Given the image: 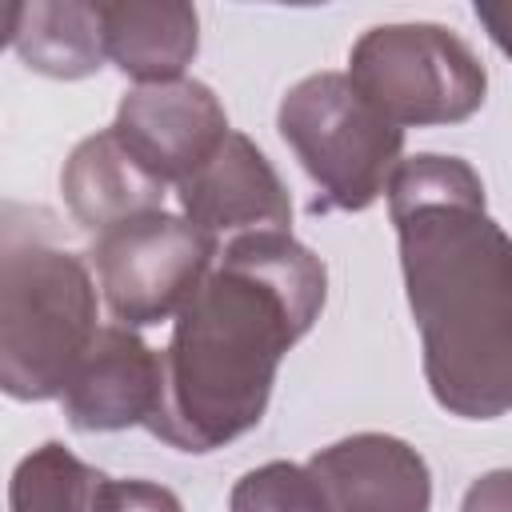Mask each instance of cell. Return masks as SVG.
<instances>
[{"instance_id": "cell-1", "label": "cell", "mask_w": 512, "mask_h": 512, "mask_svg": "<svg viewBox=\"0 0 512 512\" xmlns=\"http://www.w3.org/2000/svg\"><path fill=\"white\" fill-rule=\"evenodd\" d=\"M324 260L284 228L232 236L172 320L164 404L148 432L180 452H212L252 432L280 360L320 320Z\"/></svg>"}, {"instance_id": "cell-2", "label": "cell", "mask_w": 512, "mask_h": 512, "mask_svg": "<svg viewBox=\"0 0 512 512\" xmlns=\"http://www.w3.org/2000/svg\"><path fill=\"white\" fill-rule=\"evenodd\" d=\"M424 380L460 420L512 408V236L488 216L484 192L392 208Z\"/></svg>"}, {"instance_id": "cell-3", "label": "cell", "mask_w": 512, "mask_h": 512, "mask_svg": "<svg viewBox=\"0 0 512 512\" xmlns=\"http://www.w3.org/2000/svg\"><path fill=\"white\" fill-rule=\"evenodd\" d=\"M32 220V208L4 204L0 384L12 400L64 396L100 332L92 264Z\"/></svg>"}, {"instance_id": "cell-4", "label": "cell", "mask_w": 512, "mask_h": 512, "mask_svg": "<svg viewBox=\"0 0 512 512\" xmlns=\"http://www.w3.org/2000/svg\"><path fill=\"white\" fill-rule=\"evenodd\" d=\"M276 128L316 184V208L364 212L388 192L404 160V128L384 120L348 80V72H312L296 80L280 108Z\"/></svg>"}, {"instance_id": "cell-5", "label": "cell", "mask_w": 512, "mask_h": 512, "mask_svg": "<svg viewBox=\"0 0 512 512\" xmlns=\"http://www.w3.org/2000/svg\"><path fill=\"white\" fill-rule=\"evenodd\" d=\"M348 80L396 128L460 124L480 112L488 72L444 24H376L348 52Z\"/></svg>"}, {"instance_id": "cell-6", "label": "cell", "mask_w": 512, "mask_h": 512, "mask_svg": "<svg viewBox=\"0 0 512 512\" xmlns=\"http://www.w3.org/2000/svg\"><path fill=\"white\" fill-rule=\"evenodd\" d=\"M216 260L220 240L164 208L100 232L88 252L100 296L124 328L176 320Z\"/></svg>"}, {"instance_id": "cell-7", "label": "cell", "mask_w": 512, "mask_h": 512, "mask_svg": "<svg viewBox=\"0 0 512 512\" xmlns=\"http://www.w3.org/2000/svg\"><path fill=\"white\" fill-rule=\"evenodd\" d=\"M112 132L156 180L176 188L196 176L232 136L224 104L208 84L192 76L136 84L132 92H124Z\"/></svg>"}, {"instance_id": "cell-8", "label": "cell", "mask_w": 512, "mask_h": 512, "mask_svg": "<svg viewBox=\"0 0 512 512\" xmlns=\"http://www.w3.org/2000/svg\"><path fill=\"white\" fill-rule=\"evenodd\" d=\"M60 404L76 432H120L132 424L148 428L164 404V356L148 348L136 328L104 324L72 372Z\"/></svg>"}, {"instance_id": "cell-9", "label": "cell", "mask_w": 512, "mask_h": 512, "mask_svg": "<svg viewBox=\"0 0 512 512\" xmlns=\"http://www.w3.org/2000/svg\"><path fill=\"white\" fill-rule=\"evenodd\" d=\"M328 512H428L432 472L424 456L388 432H352L308 460Z\"/></svg>"}, {"instance_id": "cell-10", "label": "cell", "mask_w": 512, "mask_h": 512, "mask_svg": "<svg viewBox=\"0 0 512 512\" xmlns=\"http://www.w3.org/2000/svg\"><path fill=\"white\" fill-rule=\"evenodd\" d=\"M176 196H180V212L216 240L224 232L236 236L260 228L288 232L292 224V200L280 172L244 132H232L220 144V152L176 188Z\"/></svg>"}, {"instance_id": "cell-11", "label": "cell", "mask_w": 512, "mask_h": 512, "mask_svg": "<svg viewBox=\"0 0 512 512\" xmlns=\"http://www.w3.org/2000/svg\"><path fill=\"white\" fill-rule=\"evenodd\" d=\"M164 180H156L112 128L84 136L60 172V192L76 224L88 232H108L124 220L164 208Z\"/></svg>"}, {"instance_id": "cell-12", "label": "cell", "mask_w": 512, "mask_h": 512, "mask_svg": "<svg viewBox=\"0 0 512 512\" xmlns=\"http://www.w3.org/2000/svg\"><path fill=\"white\" fill-rule=\"evenodd\" d=\"M108 60L136 84L180 80L200 48V16L180 0L96 4Z\"/></svg>"}, {"instance_id": "cell-13", "label": "cell", "mask_w": 512, "mask_h": 512, "mask_svg": "<svg viewBox=\"0 0 512 512\" xmlns=\"http://www.w3.org/2000/svg\"><path fill=\"white\" fill-rule=\"evenodd\" d=\"M16 56L52 80H84L108 60L96 4L80 0H32L20 4L12 32Z\"/></svg>"}, {"instance_id": "cell-14", "label": "cell", "mask_w": 512, "mask_h": 512, "mask_svg": "<svg viewBox=\"0 0 512 512\" xmlns=\"http://www.w3.org/2000/svg\"><path fill=\"white\" fill-rule=\"evenodd\" d=\"M100 472L72 456L64 444L48 440L32 448L12 480H8V508L12 512H92Z\"/></svg>"}, {"instance_id": "cell-15", "label": "cell", "mask_w": 512, "mask_h": 512, "mask_svg": "<svg viewBox=\"0 0 512 512\" xmlns=\"http://www.w3.org/2000/svg\"><path fill=\"white\" fill-rule=\"evenodd\" d=\"M228 512H328L308 464L268 460L232 484Z\"/></svg>"}, {"instance_id": "cell-16", "label": "cell", "mask_w": 512, "mask_h": 512, "mask_svg": "<svg viewBox=\"0 0 512 512\" xmlns=\"http://www.w3.org/2000/svg\"><path fill=\"white\" fill-rule=\"evenodd\" d=\"M92 512H184L176 492L152 480H100Z\"/></svg>"}, {"instance_id": "cell-17", "label": "cell", "mask_w": 512, "mask_h": 512, "mask_svg": "<svg viewBox=\"0 0 512 512\" xmlns=\"http://www.w3.org/2000/svg\"><path fill=\"white\" fill-rule=\"evenodd\" d=\"M460 512H512V468H496L472 480Z\"/></svg>"}, {"instance_id": "cell-18", "label": "cell", "mask_w": 512, "mask_h": 512, "mask_svg": "<svg viewBox=\"0 0 512 512\" xmlns=\"http://www.w3.org/2000/svg\"><path fill=\"white\" fill-rule=\"evenodd\" d=\"M476 20L492 36V44L512 60V0H476Z\"/></svg>"}]
</instances>
